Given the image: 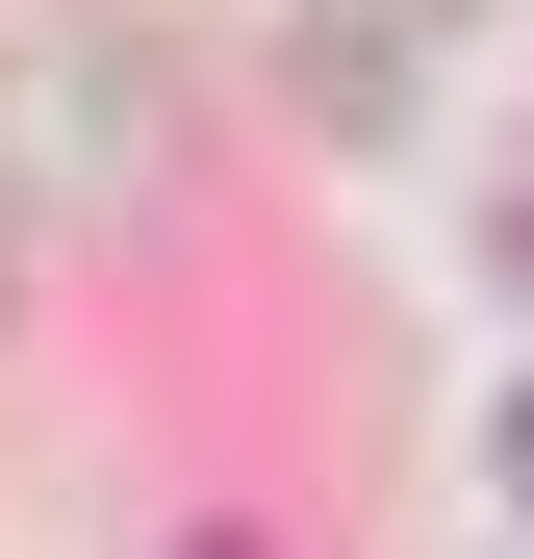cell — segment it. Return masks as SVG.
<instances>
[{"instance_id":"cell-2","label":"cell","mask_w":534,"mask_h":559,"mask_svg":"<svg viewBox=\"0 0 534 559\" xmlns=\"http://www.w3.org/2000/svg\"><path fill=\"white\" fill-rule=\"evenodd\" d=\"M509 484H534V382H509Z\"/></svg>"},{"instance_id":"cell-1","label":"cell","mask_w":534,"mask_h":559,"mask_svg":"<svg viewBox=\"0 0 534 559\" xmlns=\"http://www.w3.org/2000/svg\"><path fill=\"white\" fill-rule=\"evenodd\" d=\"M432 26H459V0H306V26H281V76H306V103H356V128H382Z\"/></svg>"},{"instance_id":"cell-3","label":"cell","mask_w":534,"mask_h":559,"mask_svg":"<svg viewBox=\"0 0 534 559\" xmlns=\"http://www.w3.org/2000/svg\"><path fill=\"white\" fill-rule=\"evenodd\" d=\"M509 280H534V178H509Z\"/></svg>"}]
</instances>
